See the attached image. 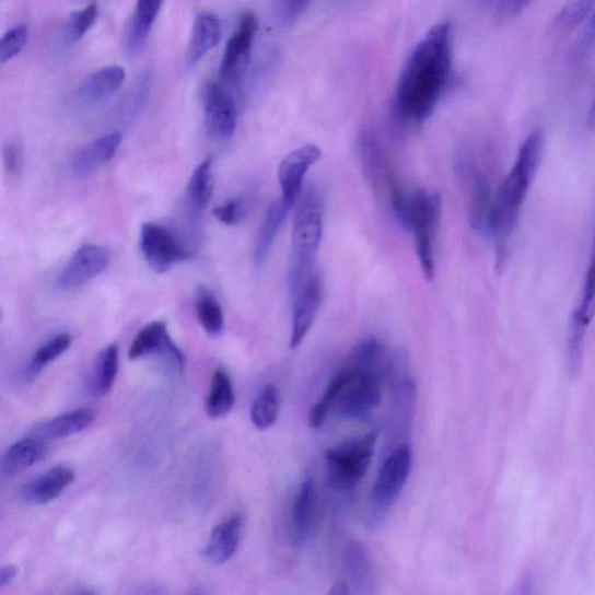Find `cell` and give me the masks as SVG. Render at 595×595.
Listing matches in <instances>:
<instances>
[{
    "instance_id": "c3c4849f",
    "label": "cell",
    "mask_w": 595,
    "mask_h": 595,
    "mask_svg": "<svg viewBox=\"0 0 595 595\" xmlns=\"http://www.w3.org/2000/svg\"><path fill=\"white\" fill-rule=\"evenodd\" d=\"M483 2H494V0H483ZM495 2L498 3V0Z\"/></svg>"
},
{
    "instance_id": "83f0119b",
    "label": "cell",
    "mask_w": 595,
    "mask_h": 595,
    "mask_svg": "<svg viewBox=\"0 0 595 595\" xmlns=\"http://www.w3.org/2000/svg\"><path fill=\"white\" fill-rule=\"evenodd\" d=\"M196 311L198 320L211 337H218L225 328V316L213 293L203 287L197 292Z\"/></svg>"
},
{
    "instance_id": "d6a6232c",
    "label": "cell",
    "mask_w": 595,
    "mask_h": 595,
    "mask_svg": "<svg viewBox=\"0 0 595 595\" xmlns=\"http://www.w3.org/2000/svg\"><path fill=\"white\" fill-rule=\"evenodd\" d=\"M346 567L353 587L360 593H368L371 586V569L365 551L359 544L348 547Z\"/></svg>"
},
{
    "instance_id": "5bb4252c",
    "label": "cell",
    "mask_w": 595,
    "mask_h": 595,
    "mask_svg": "<svg viewBox=\"0 0 595 595\" xmlns=\"http://www.w3.org/2000/svg\"><path fill=\"white\" fill-rule=\"evenodd\" d=\"M151 355H162L173 361L177 369L184 370L185 358L183 351L175 345L167 334L163 322H154L143 327L129 348V360H138Z\"/></svg>"
},
{
    "instance_id": "d6986e66",
    "label": "cell",
    "mask_w": 595,
    "mask_h": 595,
    "mask_svg": "<svg viewBox=\"0 0 595 595\" xmlns=\"http://www.w3.org/2000/svg\"><path fill=\"white\" fill-rule=\"evenodd\" d=\"M126 80V71L119 66H107L96 72L82 84L80 98L85 103H98L116 93Z\"/></svg>"
},
{
    "instance_id": "9c48e42d",
    "label": "cell",
    "mask_w": 595,
    "mask_h": 595,
    "mask_svg": "<svg viewBox=\"0 0 595 595\" xmlns=\"http://www.w3.org/2000/svg\"><path fill=\"white\" fill-rule=\"evenodd\" d=\"M140 249L149 267L159 273L190 257L170 230L154 222L143 223Z\"/></svg>"
},
{
    "instance_id": "44dd1931",
    "label": "cell",
    "mask_w": 595,
    "mask_h": 595,
    "mask_svg": "<svg viewBox=\"0 0 595 595\" xmlns=\"http://www.w3.org/2000/svg\"><path fill=\"white\" fill-rule=\"evenodd\" d=\"M221 39L219 19L209 12L196 18L188 51V62L196 66Z\"/></svg>"
},
{
    "instance_id": "e0dca14e",
    "label": "cell",
    "mask_w": 595,
    "mask_h": 595,
    "mask_svg": "<svg viewBox=\"0 0 595 595\" xmlns=\"http://www.w3.org/2000/svg\"><path fill=\"white\" fill-rule=\"evenodd\" d=\"M244 527V518L234 515L223 521L211 532L209 542L202 550V558L211 565H221L236 552Z\"/></svg>"
},
{
    "instance_id": "7bdbcfd3",
    "label": "cell",
    "mask_w": 595,
    "mask_h": 595,
    "mask_svg": "<svg viewBox=\"0 0 595 595\" xmlns=\"http://www.w3.org/2000/svg\"><path fill=\"white\" fill-rule=\"evenodd\" d=\"M5 171L10 176H18L22 171V149L15 143H8L3 149Z\"/></svg>"
},
{
    "instance_id": "4dcf8cb0",
    "label": "cell",
    "mask_w": 595,
    "mask_h": 595,
    "mask_svg": "<svg viewBox=\"0 0 595 595\" xmlns=\"http://www.w3.org/2000/svg\"><path fill=\"white\" fill-rule=\"evenodd\" d=\"M119 350L117 345H109L100 355L96 365L95 380H93V389L98 396H105L114 387L118 375Z\"/></svg>"
},
{
    "instance_id": "484cf974",
    "label": "cell",
    "mask_w": 595,
    "mask_h": 595,
    "mask_svg": "<svg viewBox=\"0 0 595 595\" xmlns=\"http://www.w3.org/2000/svg\"><path fill=\"white\" fill-rule=\"evenodd\" d=\"M493 199L486 177L477 175L472 183L470 205V221L475 230L489 232Z\"/></svg>"
},
{
    "instance_id": "3957f363",
    "label": "cell",
    "mask_w": 595,
    "mask_h": 595,
    "mask_svg": "<svg viewBox=\"0 0 595 595\" xmlns=\"http://www.w3.org/2000/svg\"><path fill=\"white\" fill-rule=\"evenodd\" d=\"M323 240V211L318 195L308 190L294 212L292 225V266L290 288L292 294L312 275L316 255Z\"/></svg>"
},
{
    "instance_id": "9a60e30c",
    "label": "cell",
    "mask_w": 595,
    "mask_h": 595,
    "mask_svg": "<svg viewBox=\"0 0 595 595\" xmlns=\"http://www.w3.org/2000/svg\"><path fill=\"white\" fill-rule=\"evenodd\" d=\"M318 517V492L315 480L307 476L298 489L291 512V532L296 546H304L311 538Z\"/></svg>"
},
{
    "instance_id": "4fadbf2b",
    "label": "cell",
    "mask_w": 595,
    "mask_h": 595,
    "mask_svg": "<svg viewBox=\"0 0 595 595\" xmlns=\"http://www.w3.org/2000/svg\"><path fill=\"white\" fill-rule=\"evenodd\" d=\"M323 158V151L318 145L306 144L294 149L279 164L278 179L282 189V199L292 208L300 197L303 183L310 167Z\"/></svg>"
},
{
    "instance_id": "8992f818",
    "label": "cell",
    "mask_w": 595,
    "mask_h": 595,
    "mask_svg": "<svg viewBox=\"0 0 595 595\" xmlns=\"http://www.w3.org/2000/svg\"><path fill=\"white\" fill-rule=\"evenodd\" d=\"M412 451L408 444H401L390 453L382 465L371 494V523H378L394 506L404 490L412 470Z\"/></svg>"
},
{
    "instance_id": "ee69618b",
    "label": "cell",
    "mask_w": 595,
    "mask_h": 595,
    "mask_svg": "<svg viewBox=\"0 0 595 595\" xmlns=\"http://www.w3.org/2000/svg\"><path fill=\"white\" fill-rule=\"evenodd\" d=\"M595 49V10L588 19V25L582 36L579 47L575 48V55H586Z\"/></svg>"
},
{
    "instance_id": "cb8c5ba5",
    "label": "cell",
    "mask_w": 595,
    "mask_h": 595,
    "mask_svg": "<svg viewBox=\"0 0 595 595\" xmlns=\"http://www.w3.org/2000/svg\"><path fill=\"white\" fill-rule=\"evenodd\" d=\"M93 421L95 413L91 409L79 408L47 422L42 431L47 439H66L83 432Z\"/></svg>"
},
{
    "instance_id": "8fae6325",
    "label": "cell",
    "mask_w": 595,
    "mask_h": 595,
    "mask_svg": "<svg viewBox=\"0 0 595 595\" xmlns=\"http://www.w3.org/2000/svg\"><path fill=\"white\" fill-rule=\"evenodd\" d=\"M205 120L209 133L219 140H228L237 126V105L232 93L221 83H210L203 96Z\"/></svg>"
},
{
    "instance_id": "d590c367",
    "label": "cell",
    "mask_w": 595,
    "mask_h": 595,
    "mask_svg": "<svg viewBox=\"0 0 595 595\" xmlns=\"http://www.w3.org/2000/svg\"><path fill=\"white\" fill-rule=\"evenodd\" d=\"M594 315H595V249L591 259L590 267L586 272L581 304L573 312L572 318L588 326Z\"/></svg>"
},
{
    "instance_id": "1f68e13d",
    "label": "cell",
    "mask_w": 595,
    "mask_h": 595,
    "mask_svg": "<svg viewBox=\"0 0 595 595\" xmlns=\"http://www.w3.org/2000/svg\"><path fill=\"white\" fill-rule=\"evenodd\" d=\"M71 346V337L67 332L56 335L36 350L30 363L27 375L35 377L52 361L59 359Z\"/></svg>"
},
{
    "instance_id": "7a4b0ae2",
    "label": "cell",
    "mask_w": 595,
    "mask_h": 595,
    "mask_svg": "<svg viewBox=\"0 0 595 595\" xmlns=\"http://www.w3.org/2000/svg\"><path fill=\"white\" fill-rule=\"evenodd\" d=\"M545 147L542 130H534L521 144L512 171L493 199L489 232L495 244L498 266L505 264L511 240L517 228L521 209L541 162Z\"/></svg>"
},
{
    "instance_id": "f546056e",
    "label": "cell",
    "mask_w": 595,
    "mask_h": 595,
    "mask_svg": "<svg viewBox=\"0 0 595 595\" xmlns=\"http://www.w3.org/2000/svg\"><path fill=\"white\" fill-rule=\"evenodd\" d=\"M212 159L203 160L194 172L189 185L188 197L195 212L208 208L213 194Z\"/></svg>"
},
{
    "instance_id": "5b68a950",
    "label": "cell",
    "mask_w": 595,
    "mask_h": 595,
    "mask_svg": "<svg viewBox=\"0 0 595 595\" xmlns=\"http://www.w3.org/2000/svg\"><path fill=\"white\" fill-rule=\"evenodd\" d=\"M377 439V433L371 432L326 453L328 480L334 489L350 491L359 486L374 457Z\"/></svg>"
},
{
    "instance_id": "bcb514c9",
    "label": "cell",
    "mask_w": 595,
    "mask_h": 595,
    "mask_svg": "<svg viewBox=\"0 0 595 595\" xmlns=\"http://www.w3.org/2000/svg\"><path fill=\"white\" fill-rule=\"evenodd\" d=\"M330 594H349L350 588L346 582H338L332 585V588L329 591Z\"/></svg>"
},
{
    "instance_id": "8d00e7d4",
    "label": "cell",
    "mask_w": 595,
    "mask_h": 595,
    "mask_svg": "<svg viewBox=\"0 0 595 595\" xmlns=\"http://www.w3.org/2000/svg\"><path fill=\"white\" fill-rule=\"evenodd\" d=\"M98 18V7L91 3L86 8L73 12L66 24V33L70 40L79 42L95 25Z\"/></svg>"
},
{
    "instance_id": "ab89813d",
    "label": "cell",
    "mask_w": 595,
    "mask_h": 595,
    "mask_svg": "<svg viewBox=\"0 0 595 595\" xmlns=\"http://www.w3.org/2000/svg\"><path fill=\"white\" fill-rule=\"evenodd\" d=\"M248 211L246 200L242 198H234L219 205L214 209L213 215L222 223H225L228 226H234L242 219L245 218Z\"/></svg>"
},
{
    "instance_id": "277c9868",
    "label": "cell",
    "mask_w": 595,
    "mask_h": 595,
    "mask_svg": "<svg viewBox=\"0 0 595 595\" xmlns=\"http://www.w3.org/2000/svg\"><path fill=\"white\" fill-rule=\"evenodd\" d=\"M402 225L412 232L419 264L428 282L435 276L434 236L441 218L438 194L418 190L407 195L395 212Z\"/></svg>"
},
{
    "instance_id": "2e32d148",
    "label": "cell",
    "mask_w": 595,
    "mask_h": 595,
    "mask_svg": "<svg viewBox=\"0 0 595 595\" xmlns=\"http://www.w3.org/2000/svg\"><path fill=\"white\" fill-rule=\"evenodd\" d=\"M74 479L68 467H55L31 480L22 489L21 500L28 506H43L58 499Z\"/></svg>"
},
{
    "instance_id": "b9f144b4",
    "label": "cell",
    "mask_w": 595,
    "mask_h": 595,
    "mask_svg": "<svg viewBox=\"0 0 595 595\" xmlns=\"http://www.w3.org/2000/svg\"><path fill=\"white\" fill-rule=\"evenodd\" d=\"M536 0H498L497 12L501 21H510L527 10Z\"/></svg>"
},
{
    "instance_id": "74e56055",
    "label": "cell",
    "mask_w": 595,
    "mask_h": 595,
    "mask_svg": "<svg viewBox=\"0 0 595 595\" xmlns=\"http://www.w3.org/2000/svg\"><path fill=\"white\" fill-rule=\"evenodd\" d=\"M586 328L587 326L585 324L573 318L571 319L569 329L568 355L569 370L572 376L579 374L582 366Z\"/></svg>"
},
{
    "instance_id": "f1b7e54d",
    "label": "cell",
    "mask_w": 595,
    "mask_h": 595,
    "mask_svg": "<svg viewBox=\"0 0 595 595\" xmlns=\"http://www.w3.org/2000/svg\"><path fill=\"white\" fill-rule=\"evenodd\" d=\"M351 372L352 368L348 366L341 370L337 376H334L325 388L320 399L311 408L308 423L312 428H315V430H318V428L324 425L330 409L335 406V402H337L340 396L341 389L350 378Z\"/></svg>"
},
{
    "instance_id": "60d3db41",
    "label": "cell",
    "mask_w": 595,
    "mask_h": 595,
    "mask_svg": "<svg viewBox=\"0 0 595 595\" xmlns=\"http://www.w3.org/2000/svg\"><path fill=\"white\" fill-rule=\"evenodd\" d=\"M312 0H278L279 19L284 25L294 24L310 7Z\"/></svg>"
},
{
    "instance_id": "7402d4cb",
    "label": "cell",
    "mask_w": 595,
    "mask_h": 595,
    "mask_svg": "<svg viewBox=\"0 0 595 595\" xmlns=\"http://www.w3.org/2000/svg\"><path fill=\"white\" fill-rule=\"evenodd\" d=\"M290 209L289 205L282 198L272 202L268 209L264 225L259 230L255 244L254 260L256 266L265 264L273 241L279 230H281Z\"/></svg>"
},
{
    "instance_id": "ba28073f",
    "label": "cell",
    "mask_w": 595,
    "mask_h": 595,
    "mask_svg": "<svg viewBox=\"0 0 595 595\" xmlns=\"http://www.w3.org/2000/svg\"><path fill=\"white\" fill-rule=\"evenodd\" d=\"M257 31L256 16L246 12L241 16L238 26L228 43L220 65L221 84L228 86L237 84L244 77L249 59L254 37Z\"/></svg>"
},
{
    "instance_id": "30bf717a",
    "label": "cell",
    "mask_w": 595,
    "mask_h": 595,
    "mask_svg": "<svg viewBox=\"0 0 595 595\" xmlns=\"http://www.w3.org/2000/svg\"><path fill=\"white\" fill-rule=\"evenodd\" d=\"M293 296L290 348L296 349L307 337L323 303V283L319 276L310 275Z\"/></svg>"
},
{
    "instance_id": "d4e9b609",
    "label": "cell",
    "mask_w": 595,
    "mask_h": 595,
    "mask_svg": "<svg viewBox=\"0 0 595 595\" xmlns=\"http://www.w3.org/2000/svg\"><path fill=\"white\" fill-rule=\"evenodd\" d=\"M163 0H138L132 25H130L128 46L138 50L143 46L156 21Z\"/></svg>"
},
{
    "instance_id": "6da1fadb",
    "label": "cell",
    "mask_w": 595,
    "mask_h": 595,
    "mask_svg": "<svg viewBox=\"0 0 595 595\" xmlns=\"http://www.w3.org/2000/svg\"><path fill=\"white\" fill-rule=\"evenodd\" d=\"M451 71V25L442 23L424 35L404 66L395 97L398 118L409 125H421L430 118Z\"/></svg>"
},
{
    "instance_id": "52a82bcc",
    "label": "cell",
    "mask_w": 595,
    "mask_h": 595,
    "mask_svg": "<svg viewBox=\"0 0 595 595\" xmlns=\"http://www.w3.org/2000/svg\"><path fill=\"white\" fill-rule=\"evenodd\" d=\"M351 376L335 402L338 415L346 420H364L381 406L383 393L378 375L351 365Z\"/></svg>"
},
{
    "instance_id": "4316f807",
    "label": "cell",
    "mask_w": 595,
    "mask_h": 595,
    "mask_svg": "<svg viewBox=\"0 0 595 595\" xmlns=\"http://www.w3.org/2000/svg\"><path fill=\"white\" fill-rule=\"evenodd\" d=\"M279 412H281V394L277 386L269 384L260 390L253 402L252 422L259 431L269 430L277 421Z\"/></svg>"
},
{
    "instance_id": "7dc6e473",
    "label": "cell",
    "mask_w": 595,
    "mask_h": 595,
    "mask_svg": "<svg viewBox=\"0 0 595 595\" xmlns=\"http://www.w3.org/2000/svg\"><path fill=\"white\" fill-rule=\"evenodd\" d=\"M587 122L592 129H595V101L590 109Z\"/></svg>"
},
{
    "instance_id": "e575fe53",
    "label": "cell",
    "mask_w": 595,
    "mask_h": 595,
    "mask_svg": "<svg viewBox=\"0 0 595 595\" xmlns=\"http://www.w3.org/2000/svg\"><path fill=\"white\" fill-rule=\"evenodd\" d=\"M385 346L376 339H370L362 342L357 347L355 351H353L352 360L353 363H355L353 365L378 374L377 370L385 359Z\"/></svg>"
},
{
    "instance_id": "ffe728a7",
    "label": "cell",
    "mask_w": 595,
    "mask_h": 595,
    "mask_svg": "<svg viewBox=\"0 0 595 595\" xmlns=\"http://www.w3.org/2000/svg\"><path fill=\"white\" fill-rule=\"evenodd\" d=\"M45 453V445L39 440L26 438L16 441L2 458L3 477L12 478L33 467L35 463L44 458Z\"/></svg>"
},
{
    "instance_id": "7c38bea8",
    "label": "cell",
    "mask_w": 595,
    "mask_h": 595,
    "mask_svg": "<svg viewBox=\"0 0 595 595\" xmlns=\"http://www.w3.org/2000/svg\"><path fill=\"white\" fill-rule=\"evenodd\" d=\"M109 253L103 246L84 245L68 260L58 277V287L73 290L91 281L108 266Z\"/></svg>"
},
{
    "instance_id": "ac0fdd59",
    "label": "cell",
    "mask_w": 595,
    "mask_h": 595,
    "mask_svg": "<svg viewBox=\"0 0 595 595\" xmlns=\"http://www.w3.org/2000/svg\"><path fill=\"white\" fill-rule=\"evenodd\" d=\"M122 142L120 133H110L90 142L79 149L71 160V171L74 175L91 174L115 158Z\"/></svg>"
},
{
    "instance_id": "f35d334b",
    "label": "cell",
    "mask_w": 595,
    "mask_h": 595,
    "mask_svg": "<svg viewBox=\"0 0 595 595\" xmlns=\"http://www.w3.org/2000/svg\"><path fill=\"white\" fill-rule=\"evenodd\" d=\"M28 39V30L24 25H19L8 31L0 43V62L3 65L15 58L21 52Z\"/></svg>"
},
{
    "instance_id": "f6af8a7d",
    "label": "cell",
    "mask_w": 595,
    "mask_h": 595,
    "mask_svg": "<svg viewBox=\"0 0 595 595\" xmlns=\"http://www.w3.org/2000/svg\"><path fill=\"white\" fill-rule=\"evenodd\" d=\"M18 573V570L14 565L3 567L0 571V587L4 588L13 582Z\"/></svg>"
},
{
    "instance_id": "603a6c76",
    "label": "cell",
    "mask_w": 595,
    "mask_h": 595,
    "mask_svg": "<svg viewBox=\"0 0 595 595\" xmlns=\"http://www.w3.org/2000/svg\"><path fill=\"white\" fill-rule=\"evenodd\" d=\"M235 405V393L232 381L225 371H214L210 394L207 400V412L212 419L228 417Z\"/></svg>"
},
{
    "instance_id": "836d02e7",
    "label": "cell",
    "mask_w": 595,
    "mask_h": 595,
    "mask_svg": "<svg viewBox=\"0 0 595 595\" xmlns=\"http://www.w3.org/2000/svg\"><path fill=\"white\" fill-rule=\"evenodd\" d=\"M595 10V0H569L555 19V26L564 33L580 27Z\"/></svg>"
}]
</instances>
